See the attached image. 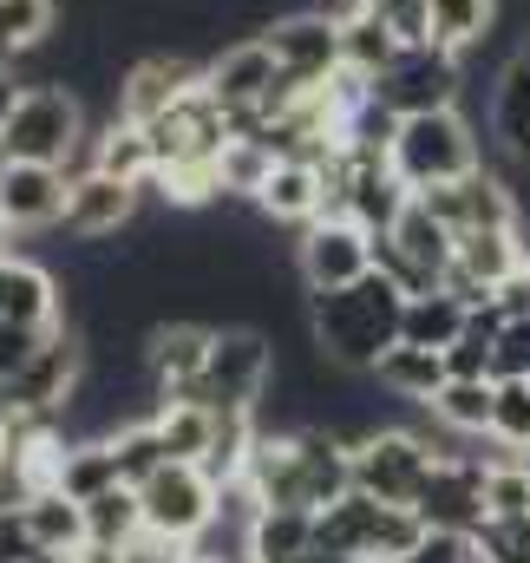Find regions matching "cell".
<instances>
[{
	"instance_id": "obj_17",
	"label": "cell",
	"mask_w": 530,
	"mask_h": 563,
	"mask_svg": "<svg viewBox=\"0 0 530 563\" xmlns=\"http://www.w3.org/2000/svg\"><path fill=\"white\" fill-rule=\"evenodd\" d=\"M0 321H26V328H59L66 321V282L33 256L0 250Z\"/></svg>"
},
{
	"instance_id": "obj_18",
	"label": "cell",
	"mask_w": 530,
	"mask_h": 563,
	"mask_svg": "<svg viewBox=\"0 0 530 563\" xmlns=\"http://www.w3.org/2000/svg\"><path fill=\"white\" fill-rule=\"evenodd\" d=\"M210 341H217V321H197V314H170V321H151L144 334V367L157 374V387H184L203 374L210 361Z\"/></svg>"
},
{
	"instance_id": "obj_1",
	"label": "cell",
	"mask_w": 530,
	"mask_h": 563,
	"mask_svg": "<svg viewBox=\"0 0 530 563\" xmlns=\"http://www.w3.org/2000/svg\"><path fill=\"white\" fill-rule=\"evenodd\" d=\"M399 314H406V288L394 276H361L347 288H321L308 295V328H314V347L347 367V374H374L380 354L399 341Z\"/></svg>"
},
{
	"instance_id": "obj_34",
	"label": "cell",
	"mask_w": 530,
	"mask_h": 563,
	"mask_svg": "<svg viewBox=\"0 0 530 563\" xmlns=\"http://www.w3.org/2000/svg\"><path fill=\"white\" fill-rule=\"evenodd\" d=\"M485 505L492 518H530V459L505 452L485 465Z\"/></svg>"
},
{
	"instance_id": "obj_46",
	"label": "cell",
	"mask_w": 530,
	"mask_h": 563,
	"mask_svg": "<svg viewBox=\"0 0 530 563\" xmlns=\"http://www.w3.org/2000/svg\"><path fill=\"white\" fill-rule=\"evenodd\" d=\"M301 563H361V558H341V551H321V544H314V551H308Z\"/></svg>"
},
{
	"instance_id": "obj_24",
	"label": "cell",
	"mask_w": 530,
	"mask_h": 563,
	"mask_svg": "<svg viewBox=\"0 0 530 563\" xmlns=\"http://www.w3.org/2000/svg\"><path fill=\"white\" fill-rule=\"evenodd\" d=\"M20 505H26V518H33V538H40V551H46V558H79V551L92 544L86 505H79V498H66L59 485L33 492V498H20Z\"/></svg>"
},
{
	"instance_id": "obj_36",
	"label": "cell",
	"mask_w": 530,
	"mask_h": 563,
	"mask_svg": "<svg viewBox=\"0 0 530 563\" xmlns=\"http://www.w3.org/2000/svg\"><path fill=\"white\" fill-rule=\"evenodd\" d=\"M492 439L498 452H530V380H498V407H492Z\"/></svg>"
},
{
	"instance_id": "obj_50",
	"label": "cell",
	"mask_w": 530,
	"mask_h": 563,
	"mask_svg": "<svg viewBox=\"0 0 530 563\" xmlns=\"http://www.w3.org/2000/svg\"><path fill=\"white\" fill-rule=\"evenodd\" d=\"M33 563H66V558H33Z\"/></svg>"
},
{
	"instance_id": "obj_3",
	"label": "cell",
	"mask_w": 530,
	"mask_h": 563,
	"mask_svg": "<svg viewBox=\"0 0 530 563\" xmlns=\"http://www.w3.org/2000/svg\"><path fill=\"white\" fill-rule=\"evenodd\" d=\"M387 164L399 170L406 190L459 184V177H472V170L485 164V139H478V125H472L459 106H445V112H412V119H399L394 144H387Z\"/></svg>"
},
{
	"instance_id": "obj_15",
	"label": "cell",
	"mask_w": 530,
	"mask_h": 563,
	"mask_svg": "<svg viewBox=\"0 0 530 563\" xmlns=\"http://www.w3.org/2000/svg\"><path fill=\"white\" fill-rule=\"evenodd\" d=\"M137 203H144L137 184L112 177V170H86V177H73V190H66V230H73L79 243H106V236H119V230L137 223Z\"/></svg>"
},
{
	"instance_id": "obj_48",
	"label": "cell",
	"mask_w": 530,
	"mask_h": 563,
	"mask_svg": "<svg viewBox=\"0 0 530 563\" xmlns=\"http://www.w3.org/2000/svg\"><path fill=\"white\" fill-rule=\"evenodd\" d=\"M7 459H13V445H7V407H0V478H7Z\"/></svg>"
},
{
	"instance_id": "obj_9",
	"label": "cell",
	"mask_w": 530,
	"mask_h": 563,
	"mask_svg": "<svg viewBox=\"0 0 530 563\" xmlns=\"http://www.w3.org/2000/svg\"><path fill=\"white\" fill-rule=\"evenodd\" d=\"M295 276H301L308 295L374 276V230L354 223V217H314V223L295 236Z\"/></svg>"
},
{
	"instance_id": "obj_20",
	"label": "cell",
	"mask_w": 530,
	"mask_h": 563,
	"mask_svg": "<svg viewBox=\"0 0 530 563\" xmlns=\"http://www.w3.org/2000/svg\"><path fill=\"white\" fill-rule=\"evenodd\" d=\"M492 144L511 164H530V53H511L492 79Z\"/></svg>"
},
{
	"instance_id": "obj_38",
	"label": "cell",
	"mask_w": 530,
	"mask_h": 563,
	"mask_svg": "<svg viewBox=\"0 0 530 563\" xmlns=\"http://www.w3.org/2000/svg\"><path fill=\"white\" fill-rule=\"evenodd\" d=\"M367 13H380L406 46H426L432 40V0H361Z\"/></svg>"
},
{
	"instance_id": "obj_13",
	"label": "cell",
	"mask_w": 530,
	"mask_h": 563,
	"mask_svg": "<svg viewBox=\"0 0 530 563\" xmlns=\"http://www.w3.org/2000/svg\"><path fill=\"white\" fill-rule=\"evenodd\" d=\"M485 465L492 459H439L432 465V478H426V492H419V518H426V531H439V538H478L485 531V518H492V505H485Z\"/></svg>"
},
{
	"instance_id": "obj_41",
	"label": "cell",
	"mask_w": 530,
	"mask_h": 563,
	"mask_svg": "<svg viewBox=\"0 0 530 563\" xmlns=\"http://www.w3.org/2000/svg\"><path fill=\"white\" fill-rule=\"evenodd\" d=\"M46 334H53V328H26V321H0V387H7V380H13V374H20V367L33 361V354H40V341H46Z\"/></svg>"
},
{
	"instance_id": "obj_27",
	"label": "cell",
	"mask_w": 530,
	"mask_h": 563,
	"mask_svg": "<svg viewBox=\"0 0 530 563\" xmlns=\"http://www.w3.org/2000/svg\"><path fill=\"white\" fill-rule=\"evenodd\" d=\"M112 485H125V472H119V445H112V439H66L59 492L79 498V505H92V498L112 492Z\"/></svg>"
},
{
	"instance_id": "obj_42",
	"label": "cell",
	"mask_w": 530,
	"mask_h": 563,
	"mask_svg": "<svg viewBox=\"0 0 530 563\" xmlns=\"http://www.w3.org/2000/svg\"><path fill=\"white\" fill-rule=\"evenodd\" d=\"M465 551H472V538H439V531H432L419 551H406L399 563H465Z\"/></svg>"
},
{
	"instance_id": "obj_49",
	"label": "cell",
	"mask_w": 530,
	"mask_h": 563,
	"mask_svg": "<svg viewBox=\"0 0 530 563\" xmlns=\"http://www.w3.org/2000/svg\"><path fill=\"white\" fill-rule=\"evenodd\" d=\"M465 563H498V558H492V551H478V544H472V551H465Z\"/></svg>"
},
{
	"instance_id": "obj_43",
	"label": "cell",
	"mask_w": 530,
	"mask_h": 563,
	"mask_svg": "<svg viewBox=\"0 0 530 563\" xmlns=\"http://www.w3.org/2000/svg\"><path fill=\"white\" fill-rule=\"evenodd\" d=\"M20 92H26V79L13 73V59H0V132H7V119H13V106H20Z\"/></svg>"
},
{
	"instance_id": "obj_30",
	"label": "cell",
	"mask_w": 530,
	"mask_h": 563,
	"mask_svg": "<svg viewBox=\"0 0 530 563\" xmlns=\"http://www.w3.org/2000/svg\"><path fill=\"white\" fill-rule=\"evenodd\" d=\"M59 7L66 0H0V59H26L59 33Z\"/></svg>"
},
{
	"instance_id": "obj_5",
	"label": "cell",
	"mask_w": 530,
	"mask_h": 563,
	"mask_svg": "<svg viewBox=\"0 0 530 563\" xmlns=\"http://www.w3.org/2000/svg\"><path fill=\"white\" fill-rule=\"evenodd\" d=\"M92 139V112L73 86H26L7 132H0V164H66L79 144Z\"/></svg>"
},
{
	"instance_id": "obj_11",
	"label": "cell",
	"mask_w": 530,
	"mask_h": 563,
	"mask_svg": "<svg viewBox=\"0 0 530 563\" xmlns=\"http://www.w3.org/2000/svg\"><path fill=\"white\" fill-rule=\"evenodd\" d=\"M263 46L295 86H328L334 73H347L341 66V13H328V7H301V13L268 20Z\"/></svg>"
},
{
	"instance_id": "obj_16",
	"label": "cell",
	"mask_w": 530,
	"mask_h": 563,
	"mask_svg": "<svg viewBox=\"0 0 530 563\" xmlns=\"http://www.w3.org/2000/svg\"><path fill=\"white\" fill-rule=\"evenodd\" d=\"M66 190H73V177L59 164H20V157L0 164V203H7V217H13L20 236L59 230L66 223Z\"/></svg>"
},
{
	"instance_id": "obj_12",
	"label": "cell",
	"mask_w": 530,
	"mask_h": 563,
	"mask_svg": "<svg viewBox=\"0 0 530 563\" xmlns=\"http://www.w3.org/2000/svg\"><path fill=\"white\" fill-rule=\"evenodd\" d=\"M452 236H465V230H511V223H525V203H518V184L511 177H498L492 164H478L472 177H459V184H432V190H412Z\"/></svg>"
},
{
	"instance_id": "obj_8",
	"label": "cell",
	"mask_w": 530,
	"mask_h": 563,
	"mask_svg": "<svg viewBox=\"0 0 530 563\" xmlns=\"http://www.w3.org/2000/svg\"><path fill=\"white\" fill-rule=\"evenodd\" d=\"M86 367H92L86 334H79L73 321H59V328L40 341V354H33V361L0 387V407H7V413H59V407L79 394Z\"/></svg>"
},
{
	"instance_id": "obj_35",
	"label": "cell",
	"mask_w": 530,
	"mask_h": 563,
	"mask_svg": "<svg viewBox=\"0 0 530 563\" xmlns=\"http://www.w3.org/2000/svg\"><path fill=\"white\" fill-rule=\"evenodd\" d=\"M112 445H119V472H125V485H144L170 452H164V432H157V420L144 413V420H132V426H119L112 432Z\"/></svg>"
},
{
	"instance_id": "obj_23",
	"label": "cell",
	"mask_w": 530,
	"mask_h": 563,
	"mask_svg": "<svg viewBox=\"0 0 530 563\" xmlns=\"http://www.w3.org/2000/svg\"><path fill=\"white\" fill-rule=\"evenodd\" d=\"M399 53H406V40H399L380 13H367L361 0L341 13V66H347L354 79H367V86H374V79H380V73L399 59Z\"/></svg>"
},
{
	"instance_id": "obj_40",
	"label": "cell",
	"mask_w": 530,
	"mask_h": 563,
	"mask_svg": "<svg viewBox=\"0 0 530 563\" xmlns=\"http://www.w3.org/2000/svg\"><path fill=\"white\" fill-rule=\"evenodd\" d=\"M33 558H46L40 551V538H33V518H26V505H0V563H33Z\"/></svg>"
},
{
	"instance_id": "obj_52",
	"label": "cell",
	"mask_w": 530,
	"mask_h": 563,
	"mask_svg": "<svg viewBox=\"0 0 530 563\" xmlns=\"http://www.w3.org/2000/svg\"><path fill=\"white\" fill-rule=\"evenodd\" d=\"M525 53H530V26H525Z\"/></svg>"
},
{
	"instance_id": "obj_19",
	"label": "cell",
	"mask_w": 530,
	"mask_h": 563,
	"mask_svg": "<svg viewBox=\"0 0 530 563\" xmlns=\"http://www.w3.org/2000/svg\"><path fill=\"white\" fill-rule=\"evenodd\" d=\"M256 210H263L268 223H295V230H308L314 217H328V184H321V164H308V157H275V170H268Z\"/></svg>"
},
{
	"instance_id": "obj_10",
	"label": "cell",
	"mask_w": 530,
	"mask_h": 563,
	"mask_svg": "<svg viewBox=\"0 0 530 563\" xmlns=\"http://www.w3.org/2000/svg\"><path fill=\"white\" fill-rule=\"evenodd\" d=\"M459 92H465V66H459V53H445V46H406L394 66L374 79V99L399 112V119H412V112H445V106H459Z\"/></svg>"
},
{
	"instance_id": "obj_39",
	"label": "cell",
	"mask_w": 530,
	"mask_h": 563,
	"mask_svg": "<svg viewBox=\"0 0 530 563\" xmlns=\"http://www.w3.org/2000/svg\"><path fill=\"white\" fill-rule=\"evenodd\" d=\"M472 544L492 551L498 563H530V518H485V531Z\"/></svg>"
},
{
	"instance_id": "obj_51",
	"label": "cell",
	"mask_w": 530,
	"mask_h": 563,
	"mask_svg": "<svg viewBox=\"0 0 530 563\" xmlns=\"http://www.w3.org/2000/svg\"><path fill=\"white\" fill-rule=\"evenodd\" d=\"M361 563H387V558H361Z\"/></svg>"
},
{
	"instance_id": "obj_44",
	"label": "cell",
	"mask_w": 530,
	"mask_h": 563,
	"mask_svg": "<svg viewBox=\"0 0 530 563\" xmlns=\"http://www.w3.org/2000/svg\"><path fill=\"white\" fill-rule=\"evenodd\" d=\"M498 301H505L511 314H530V263H525L511 282H505V288H498Z\"/></svg>"
},
{
	"instance_id": "obj_22",
	"label": "cell",
	"mask_w": 530,
	"mask_h": 563,
	"mask_svg": "<svg viewBox=\"0 0 530 563\" xmlns=\"http://www.w3.org/2000/svg\"><path fill=\"white\" fill-rule=\"evenodd\" d=\"M374 380H380L394 400H406V407H432V400H439V387L452 380V367H445V347H412V341H394V347L380 354Z\"/></svg>"
},
{
	"instance_id": "obj_25",
	"label": "cell",
	"mask_w": 530,
	"mask_h": 563,
	"mask_svg": "<svg viewBox=\"0 0 530 563\" xmlns=\"http://www.w3.org/2000/svg\"><path fill=\"white\" fill-rule=\"evenodd\" d=\"M314 551V511L263 505L250 518V563H301Z\"/></svg>"
},
{
	"instance_id": "obj_29",
	"label": "cell",
	"mask_w": 530,
	"mask_h": 563,
	"mask_svg": "<svg viewBox=\"0 0 530 563\" xmlns=\"http://www.w3.org/2000/svg\"><path fill=\"white\" fill-rule=\"evenodd\" d=\"M492 407H498V380H445L426 413L452 426L459 439H492Z\"/></svg>"
},
{
	"instance_id": "obj_26",
	"label": "cell",
	"mask_w": 530,
	"mask_h": 563,
	"mask_svg": "<svg viewBox=\"0 0 530 563\" xmlns=\"http://www.w3.org/2000/svg\"><path fill=\"white\" fill-rule=\"evenodd\" d=\"M472 321V301H459L452 288H426V295H406V314H399V341L412 347H452Z\"/></svg>"
},
{
	"instance_id": "obj_32",
	"label": "cell",
	"mask_w": 530,
	"mask_h": 563,
	"mask_svg": "<svg viewBox=\"0 0 530 563\" xmlns=\"http://www.w3.org/2000/svg\"><path fill=\"white\" fill-rule=\"evenodd\" d=\"M86 525H92V544H112V551H132L144 538V498L137 485H112L86 505Z\"/></svg>"
},
{
	"instance_id": "obj_21",
	"label": "cell",
	"mask_w": 530,
	"mask_h": 563,
	"mask_svg": "<svg viewBox=\"0 0 530 563\" xmlns=\"http://www.w3.org/2000/svg\"><path fill=\"white\" fill-rule=\"evenodd\" d=\"M387 236H394L399 256L419 269V282H426V288H445V269H452V250H459V236H452V230H445V223H439V217H432L419 197L399 210V223L387 230Z\"/></svg>"
},
{
	"instance_id": "obj_37",
	"label": "cell",
	"mask_w": 530,
	"mask_h": 563,
	"mask_svg": "<svg viewBox=\"0 0 530 563\" xmlns=\"http://www.w3.org/2000/svg\"><path fill=\"white\" fill-rule=\"evenodd\" d=\"M492 380H530V314H511L492 347Z\"/></svg>"
},
{
	"instance_id": "obj_2",
	"label": "cell",
	"mask_w": 530,
	"mask_h": 563,
	"mask_svg": "<svg viewBox=\"0 0 530 563\" xmlns=\"http://www.w3.org/2000/svg\"><path fill=\"white\" fill-rule=\"evenodd\" d=\"M268 387H275V341H268V328L223 321L217 341H210L203 374L170 387L164 400H197V407H217V413H256Z\"/></svg>"
},
{
	"instance_id": "obj_33",
	"label": "cell",
	"mask_w": 530,
	"mask_h": 563,
	"mask_svg": "<svg viewBox=\"0 0 530 563\" xmlns=\"http://www.w3.org/2000/svg\"><path fill=\"white\" fill-rule=\"evenodd\" d=\"M223 197H243V203H256L268 184V170H275V151L263 139H230L223 144Z\"/></svg>"
},
{
	"instance_id": "obj_45",
	"label": "cell",
	"mask_w": 530,
	"mask_h": 563,
	"mask_svg": "<svg viewBox=\"0 0 530 563\" xmlns=\"http://www.w3.org/2000/svg\"><path fill=\"white\" fill-rule=\"evenodd\" d=\"M66 563H125V551H112V544H86L79 558H66Z\"/></svg>"
},
{
	"instance_id": "obj_4",
	"label": "cell",
	"mask_w": 530,
	"mask_h": 563,
	"mask_svg": "<svg viewBox=\"0 0 530 563\" xmlns=\"http://www.w3.org/2000/svg\"><path fill=\"white\" fill-rule=\"evenodd\" d=\"M432 531H426V518L412 511V505H380L374 492H347L341 505H328V511H314V544L321 551H341V558H387L399 563L406 551H419Z\"/></svg>"
},
{
	"instance_id": "obj_7",
	"label": "cell",
	"mask_w": 530,
	"mask_h": 563,
	"mask_svg": "<svg viewBox=\"0 0 530 563\" xmlns=\"http://www.w3.org/2000/svg\"><path fill=\"white\" fill-rule=\"evenodd\" d=\"M432 465H439V452L412 426H374L354 439V485L374 492L380 505H419Z\"/></svg>"
},
{
	"instance_id": "obj_47",
	"label": "cell",
	"mask_w": 530,
	"mask_h": 563,
	"mask_svg": "<svg viewBox=\"0 0 530 563\" xmlns=\"http://www.w3.org/2000/svg\"><path fill=\"white\" fill-rule=\"evenodd\" d=\"M13 236H20V230H13V217H7V203H0V250H13Z\"/></svg>"
},
{
	"instance_id": "obj_28",
	"label": "cell",
	"mask_w": 530,
	"mask_h": 563,
	"mask_svg": "<svg viewBox=\"0 0 530 563\" xmlns=\"http://www.w3.org/2000/svg\"><path fill=\"white\" fill-rule=\"evenodd\" d=\"M498 7L505 0H432V46L465 59L472 46H485L498 33Z\"/></svg>"
},
{
	"instance_id": "obj_14",
	"label": "cell",
	"mask_w": 530,
	"mask_h": 563,
	"mask_svg": "<svg viewBox=\"0 0 530 563\" xmlns=\"http://www.w3.org/2000/svg\"><path fill=\"white\" fill-rule=\"evenodd\" d=\"M530 263V236L525 223H511V230H465L459 236V250H452V269H445V288L459 295V301H492L505 282L518 276Z\"/></svg>"
},
{
	"instance_id": "obj_31",
	"label": "cell",
	"mask_w": 530,
	"mask_h": 563,
	"mask_svg": "<svg viewBox=\"0 0 530 563\" xmlns=\"http://www.w3.org/2000/svg\"><path fill=\"white\" fill-rule=\"evenodd\" d=\"M157 432H164V452L170 459H190V465H203V452H210V439H217V407H197V400H157Z\"/></svg>"
},
{
	"instance_id": "obj_6",
	"label": "cell",
	"mask_w": 530,
	"mask_h": 563,
	"mask_svg": "<svg viewBox=\"0 0 530 563\" xmlns=\"http://www.w3.org/2000/svg\"><path fill=\"white\" fill-rule=\"evenodd\" d=\"M137 498H144V531L164 538V544H197V538L217 525V511H223L217 478H210L203 465H190V459H164V465L137 485Z\"/></svg>"
}]
</instances>
